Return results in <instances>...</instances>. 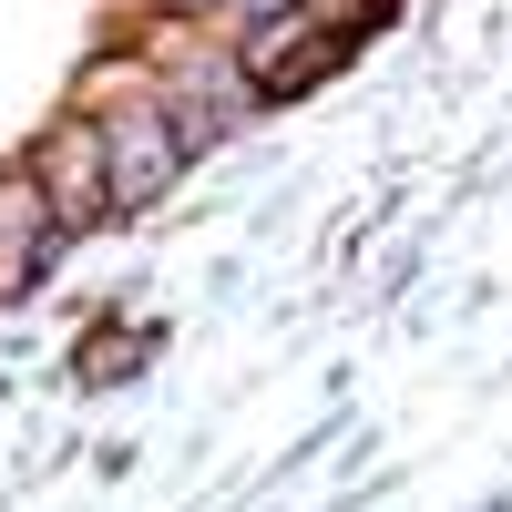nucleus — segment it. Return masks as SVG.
Returning <instances> with one entry per match:
<instances>
[{"instance_id":"nucleus-1","label":"nucleus","mask_w":512,"mask_h":512,"mask_svg":"<svg viewBox=\"0 0 512 512\" xmlns=\"http://www.w3.org/2000/svg\"><path fill=\"white\" fill-rule=\"evenodd\" d=\"M31 175H41V195H52L62 236H93L103 216H123V205H113V164H103V123H93V113H62L52 134H41V154H31Z\"/></svg>"},{"instance_id":"nucleus-2","label":"nucleus","mask_w":512,"mask_h":512,"mask_svg":"<svg viewBox=\"0 0 512 512\" xmlns=\"http://www.w3.org/2000/svg\"><path fill=\"white\" fill-rule=\"evenodd\" d=\"M93 123H103V164H113V205L123 216L154 205L185 175V144H175V123H164V93L154 103H93Z\"/></svg>"},{"instance_id":"nucleus-3","label":"nucleus","mask_w":512,"mask_h":512,"mask_svg":"<svg viewBox=\"0 0 512 512\" xmlns=\"http://www.w3.org/2000/svg\"><path fill=\"white\" fill-rule=\"evenodd\" d=\"M62 216H52V195H41L31 164H0V297H31L41 277H52V256H62Z\"/></svg>"},{"instance_id":"nucleus-4","label":"nucleus","mask_w":512,"mask_h":512,"mask_svg":"<svg viewBox=\"0 0 512 512\" xmlns=\"http://www.w3.org/2000/svg\"><path fill=\"white\" fill-rule=\"evenodd\" d=\"M195 11H226V0H175V21H195Z\"/></svg>"}]
</instances>
